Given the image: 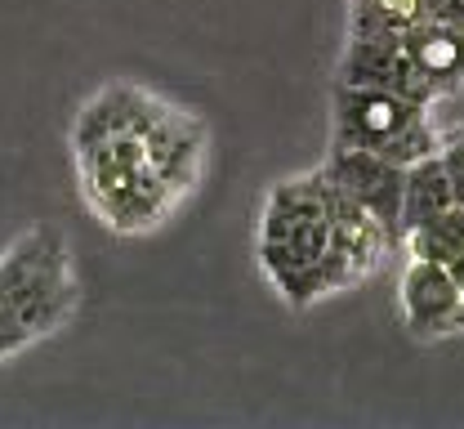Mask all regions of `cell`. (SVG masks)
Wrapping results in <instances>:
<instances>
[{"label": "cell", "mask_w": 464, "mask_h": 429, "mask_svg": "<svg viewBox=\"0 0 464 429\" xmlns=\"http://www.w3.org/2000/svg\"><path fill=\"white\" fill-rule=\"evenodd\" d=\"M148 143V157L157 166V175L183 197L188 188L201 180V166H206V130L192 122L188 112H174L166 108L157 125L143 134Z\"/></svg>", "instance_id": "ba28073f"}, {"label": "cell", "mask_w": 464, "mask_h": 429, "mask_svg": "<svg viewBox=\"0 0 464 429\" xmlns=\"http://www.w3.org/2000/svg\"><path fill=\"white\" fill-rule=\"evenodd\" d=\"M420 23V0H348V36H384Z\"/></svg>", "instance_id": "4fadbf2b"}, {"label": "cell", "mask_w": 464, "mask_h": 429, "mask_svg": "<svg viewBox=\"0 0 464 429\" xmlns=\"http://www.w3.org/2000/svg\"><path fill=\"white\" fill-rule=\"evenodd\" d=\"M81 300L67 242L54 229H32L0 259V358L63 327Z\"/></svg>", "instance_id": "7a4b0ae2"}, {"label": "cell", "mask_w": 464, "mask_h": 429, "mask_svg": "<svg viewBox=\"0 0 464 429\" xmlns=\"http://www.w3.org/2000/svg\"><path fill=\"white\" fill-rule=\"evenodd\" d=\"M322 171L344 188L348 197H357L384 229L393 246L402 242V197H406V166L389 161L384 152H371V148H344V143H331Z\"/></svg>", "instance_id": "8992f818"}, {"label": "cell", "mask_w": 464, "mask_h": 429, "mask_svg": "<svg viewBox=\"0 0 464 429\" xmlns=\"http://www.w3.org/2000/svg\"><path fill=\"white\" fill-rule=\"evenodd\" d=\"M331 143L384 152L398 166H415L442 148L424 103L389 94V90H371V85H344V81H335Z\"/></svg>", "instance_id": "277c9868"}, {"label": "cell", "mask_w": 464, "mask_h": 429, "mask_svg": "<svg viewBox=\"0 0 464 429\" xmlns=\"http://www.w3.org/2000/svg\"><path fill=\"white\" fill-rule=\"evenodd\" d=\"M76 152H81V175H85L90 201L99 206V215L112 229H121V233H134V229L157 224L174 206V197H179L157 175L143 134H108V139L85 143Z\"/></svg>", "instance_id": "3957f363"}, {"label": "cell", "mask_w": 464, "mask_h": 429, "mask_svg": "<svg viewBox=\"0 0 464 429\" xmlns=\"http://www.w3.org/2000/svg\"><path fill=\"white\" fill-rule=\"evenodd\" d=\"M456 206V192L447 180V166H442V148L415 166H406V197H402V238L429 215Z\"/></svg>", "instance_id": "8fae6325"}, {"label": "cell", "mask_w": 464, "mask_h": 429, "mask_svg": "<svg viewBox=\"0 0 464 429\" xmlns=\"http://www.w3.org/2000/svg\"><path fill=\"white\" fill-rule=\"evenodd\" d=\"M161 112H166V103H157L152 94L130 90V85H112V90H103L81 112V122H76V148L99 143L108 134H148Z\"/></svg>", "instance_id": "9c48e42d"}, {"label": "cell", "mask_w": 464, "mask_h": 429, "mask_svg": "<svg viewBox=\"0 0 464 429\" xmlns=\"http://www.w3.org/2000/svg\"><path fill=\"white\" fill-rule=\"evenodd\" d=\"M442 166H447V180L456 192V206H464V130L442 143Z\"/></svg>", "instance_id": "5bb4252c"}, {"label": "cell", "mask_w": 464, "mask_h": 429, "mask_svg": "<svg viewBox=\"0 0 464 429\" xmlns=\"http://www.w3.org/2000/svg\"><path fill=\"white\" fill-rule=\"evenodd\" d=\"M331 210L322 197V175H299L268 192L259 219V264L290 305H313L335 291L331 273Z\"/></svg>", "instance_id": "6da1fadb"}, {"label": "cell", "mask_w": 464, "mask_h": 429, "mask_svg": "<svg viewBox=\"0 0 464 429\" xmlns=\"http://www.w3.org/2000/svg\"><path fill=\"white\" fill-rule=\"evenodd\" d=\"M340 81L344 85H371V90H389L415 99L424 108H433L442 94L438 85L424 76V67L406 50L402 32H384V36H348L344 59H340Z\"/></svg>", "instance_id": "5b68a950"}, {"label": "cell", "mask_w": 464, "mask_h": 429, "mask_svg": "<svg viewBox=\"0 0 464 429\" xmlns=\"http://www.w3.org/2000/svg\"><path fill=\"white\" fill-rule=\"evenodd\" d=\"M406 50L424 67V76L438 85V94H456L464 90V27H447V23H411L402 32Z\"/></svg>", "instance_id": "30bf717a"}, {"label": "cell", "mask_w": 464, "mask_h": 429, "mask_svg": "<svg viewBox=\"0 0 464 429\" xmlns=\"http://www.w3.org/2000/svg\"><path fill=\"white\" fill-rule=\"evenodd\" d=\"M411 259H433V264H456L464 255V206H447L429 219H420L402 238Z\"/></svg>", "instance_id": "7c38bea8"}, {"label": "cell", "mask_w": 464, "mask_h": 429, "mask_svg": "<svg viewBox=\"0 0 464 429\" xmlns=\"http://www.w3.org/2000/svg\"><path fill=\"white\" fill-rule=\"evenodd\" d=\"M451 273H456V282H460V287H464V255H460V259H456V264H451Z\"/></svg>", "instance_id": "9a60e30c"}, {"label": "cell", "mask_w": 464, "mask_h": 429, "mask_svg": "<svg viewBox=\"0 0 464 429\" xmlns=\"http://www.w3.org/2000/svg\"><path fill=\"white\" fill-rule=\"evenodd\" d=\"M402 317L415 336H447L464 327V287L451 264L411 259L402 273Z\"/></svg>", "instance_id": "52a82bcc"}]
</instances>
